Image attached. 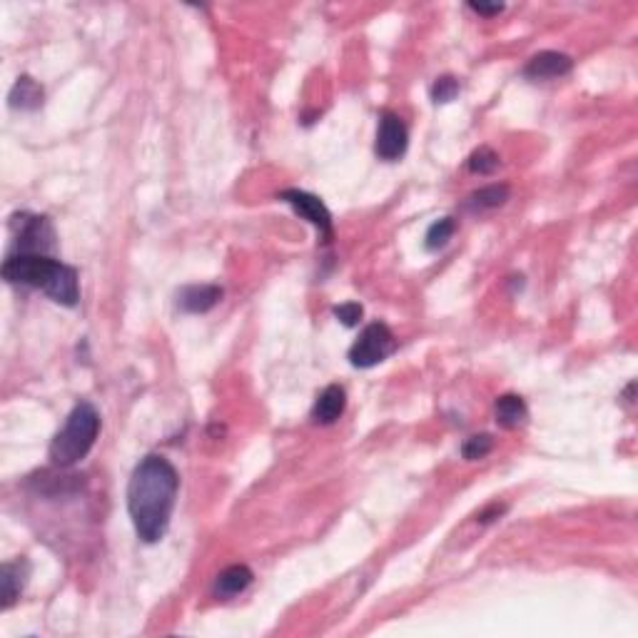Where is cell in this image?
I'll list each match as a JSON object with an SVG mask.
<instances>
[{"mask_svg": "<svg viewBox=\"0 0 638 638\" xmlns=\"http://www.w3.org/2000/svg\"><path fill=\"white\" fill-rule=\"evenodd\" d=\"M178 489V471L165 457L147 454L137 461L127 484V514L145 544H157L168 534Z\"/></svg>", "mask_w": 638, "mask_h": 638, "instance_id": "obj_1", "label": "cell"}, {"mask_svg": "<svg viewBox=\"0 0 638 638\" xmlns=\"http://www.w3.org/2000/svg\"><path fill=\"white\" fill-rule=\"evenodd\" d=\"M3 277L11 284H22L45 292L53 302L75 307L80 302V280L75 267H70L50 255L13 252L3 262Z\"/></svg>", "mask_w": 638, "mask_h": 638, "instance_id": "obj_2", "label": "cell"}, {"mask_svg": "<svg viewBox=\"0 0 638 638\" xmlns=\"http://www.w3.org/2000/svg\"><path fill=\"white\" fill-rule=\"evenodd\" d=\"M101 434V415L90 402L75 404V409L67 415L66 426L50 441V461L67 469L80 459H85L90 449L95 447V439Z\"/></svg>", "mask_w": 638, "mask_h": 638, "instance_id": "obj_3", "label": "cell"}, {"mask_svg": "<svg viewBox=\"0 0 638 638\" xmlns=\"http://www.w3.org/2000/svg\"><path fill=\"white\" fill-rule=\"evenodd\" d=\"M397 349V336L384 322H371L359 332L357 342L349 347V362L357 370H371L381 364L387 357H392Z\"/></svg>", "mask_w": 638, "mask_h": 638, "instance_id": "obj_4", "label": "cell"}, {"mask_svg": "<svg viewBox=\"0 0 638 638\" xmlns=\"http://www.w3.org/2000/svg\"><path fill=\"white\" fill-rule=\"evenodd\" d=\"M11 227L15 232V252L48 255L56 249V230L45 214H13Z\"/></svg>", "mask_w": 638, "mask_h": 638, "instance_id": "obj_5", "label": "cell"}, {"mask_svg": "<svg viewBox=\"0 0 638 638\" xmlns=\"http://www.w3.org/2000/svg\"><path fill=\"white\" fill-rule=\"evenodd\" d=\"M277 197H280L282 202H287L294 213L312 224L325 242L332 240V235H335V230H332V213L327 210V205L322 202V197H317V195H312V192L297 190V188H292V190H282Z\"/></svg>", "mask_w": 638, "mask_h": 638, "instance_id": "obj_6", "label": "cell"}, {"mask_svg": "<svg viewBox=\"0 0 638 638\" xmlns=\"http://www.w3.org/2000/svg\"><path fill=\"white\" fill-rule=\"evenodd\" d=\"M409 145V130L397 112H381L380 127H377V143L374 153L384 162H394L406 153Z\"/></svg>", "mask_w": 638, "mask_h": 638, "instance_id": "obj_7", "label": "cell"}, {"mask_svg": "<svg viewBox=\"0 0 638 638\" xmlns=\"http://www.w3.org/2000/svg\"><path fill=\"white\" fill-rule=\"evenodd\" d=\"M573 67L572 56L559 53V50H544L531 57L524 67V78L529 80H554L569 75Z\"/></svg>", "mask_w": 638, "mask_h": 638, "instance_id": "obj_8", "label": "cell"}, {"mask_svg": "<svg viewBox=\"0 0 638 638\" xmlns=\"http://www.w3.org/2000/svg\"><path fill=\"white\" fill-rule=\"evenodd\" d=\"M223 294L217 284H190L178 292V307L188 314H205L223 300Z\"/></svg>", "mask_w": 638, "mask_h": 638, "instance_id": "obj_9", "label": "cell"}, {"mask_svg": "<svg viewBox=\"0 0 638 638\" xmlns=\"http://www.w3.org/2000/svg\"><path fill=\"white\" fill-rule=\"evenodd\" d=\"M347 406V392L342 384H329L317 394V402L312 406V419L317 424H335L339 416L345 415Z\"/></svg>", "mask_w": 638, "mask_h": 638, "instance_id": "obj_10", "label": "cell"}, {"mask_svg": "<svg viewBox=\"0 0 638 638\" xmlns=\"http://www.w3.org/2000/svg\"><path fill=\"white\" fill-rule=\"evenodd\" d=\"M252 579H255V573H252L249 566H245V564H232V566H227L224 572L217 573L213 591L217 599H232V596L242 594L247 586L252 583Z\"/></svg>", "mask_w": 638, "mask_h": 638, "instance_id": "obj_11", "label": "cell"}, {"mask_svg": "<svg viewBox=\"0 0 638 638\" xmlns=\"http://www.w3.org/2000/svg\"><path fill=\"white\" fill-rule=\"evenodd\" d=\"M494 416H496V424L499 426H504V429H519V426L527 424L529 406L519 394H502V397L494 402Z\"/></svg>", "mask_w": 638, "mask_h": 638, "instance_id": "obj_12", "label": "cell"}, {"mask_svg": "<svg viewBox=\"0 0 638 638\" xmlns=\"http://www.w3.org/2000/svg\"><path fill=\"white\" fill-rule=\"evenodd\" d=\"M43 98L45 92L40 88V83L31 78V75H21V78L15 80V85H13L8 102H11L13 110L33 112L43 105Z\"/></svg>", "mask_w": 638, "mask_h": 638, "instance_id": "obj_13", "label": "cell"}, {"mask_svg": "<svg viewBox=\"0 0 638 638\" xmlns=\"http://www.w3.org/2000/svg\"><path fill=\"white\" fill-rule=\"evenodd\" d=\"M25 576H28V561H8L3 564L0 572V586H3V608H11V604L21 596L22 586H25Z\"/></svg>", "mask_w": 638, "mask_h": 638, "instance_id": "obj_14", "label": "cell"}, {"mask_svg": "<svg viewBox=\"0 0 638 638\" xmlns=\"http://www.w3.org/2000/svg\"><path fill=\"white\" fill-rule=\"evenodd\" d=\"M506 200H509V185H489V188L471 192L467 207L474 210V213H482V210L502 207Z\"/></svg>", "mask_w": 638, "mask_h": 638, "instance_id": "obj_15", "label": "cell"}, {"mask_svg": "<svg viewBox=\"0 0 638 638\" xmlns=\"http://www.w3.org/2000/svg\"><path fill=\"white\" fill-rule=\"evenodd\" d=\"M454 232H457V220L454 217H441V220H437L426 230L424 247L429 252H437V249L449 245V240L454 237Z\"/></svg>", "mask_w": 638, "mask_h": 638, "instance_id": "obj_16", "label": "cell"}, {"mask_svg": "<svg viewBox=\"0 0 638 638\" xmlns=\"http://www.w3.org/2000/svg\"><path fill=\"white\" fill-rule=\"evenodd\" d=\"M469 170L474 172V175H492V172H496V168L502 165V160H499V155L494 153L492 147H479V150H474L469 157Z\"/></svg>", "mask_w": 638, "mask_h": 638, "instance_id": "obj_17", "label": "cell"}, {"mask_svg": "<svg viewBox=\"0 0 638 638\" xmlns=\"http://www.w3.org/2000/svg\"><path fill=\"white\" fill-rule=\"evenodd\" d=\"M492 449H494L492 434H474V437H469L467 441H464L461 454H464V459L467 461H476V459H484Z\"/></svg>", "mask_w": 638, "mask_h": 638, "instance_id": "obj_18", "label": "cell"}, {"mask_svg": "<svg viewBox=\"0 0 638 638\" xmlns=\"http://www.w3.org/2000/svg\"><path fill=\"white\" fill-rule=\"evenodd\" d=\"M459 80L454 78V75H441V78L434 80V85H432V101L437 102H451L457 95H459Z\"/></svg>", "mask_w": 638, "mask_h": 638, "instance_id": "obj_19", "label": "cell"}, {"mask_svg": "<svg viewBox=\"0 0 638 638\" xmlns=\"http://www.w3.org/2000/svg\"><path fill=\"white\" fill-rule=\"evenodd\" d=\"M362 314H364V310L359 302H345L335 307V317L345 327H357L362 322Z\"/></svg>", "mask_w": 638, "mask_h": 638, "instance_id": "obj_20", "label": "cell"}, {"mask_svg": "<svg viewBox=\"0 0 638 638\" xmlns=\"http://www.w3.org/2000/svg\"><path fill=\"white\" fill-rule=\"evenodd\" d=\"M504 511H506L504 504H492L489 509H486V511H482V514H479V521H482V524H489V521H494V519H499V516L504 514Z\"/></svg>", "mask_w": 638, "mask_h": 638, "instance_id": "obj_21", "label": "cell"}, {"mask_svg": "<svg viewBox=\"0 0 638 638\" xmlns=\"http://www.w3.org/2000/svg\"><path fill=\"white\" fill-rule=\"evenodd\" d=\"M469 8L476 15H499L504 11V5H484V3H469Z\"/></svg>", "mask_w": 638, "mask_h": 638, "instance_id": "obj_22", "label": "cell"}]
</instances>
